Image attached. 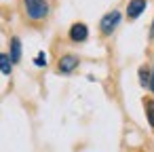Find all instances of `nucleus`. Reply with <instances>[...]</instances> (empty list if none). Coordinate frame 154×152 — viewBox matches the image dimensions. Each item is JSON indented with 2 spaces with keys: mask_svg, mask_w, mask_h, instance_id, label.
Segmentation results:
<instances>
[{
  "mask_svg": "<svg viewBox=\"0 0 154 152\" xmlns=\"http://www.w3.org/2000/svg\"><path fill=\"white\" fill-rule=\"evenodd\" d=\"M26 13L30 19H45L49 15V5L47 0H23Z\"/></svg>",
  "mask_w": 154,
  "mask_h": 152,
  "instance_id": "obj_1",
  "label": "nucleus"
},
{
  "mask_svg": "<svg viewBox=\"0 0 154 152\" xmlns=\"http://www.w3.org/2000/svg\"><path fill=\"white\" fill-rule=\"evenodd\" d=\"M118 23H120V13H118V11H110V13H106V15L101 17L99 28H101L103 34H112Z\"/></svg>",
  "mask_w": 154,
  "mask_h": 152,
  "instance_id": "obj_2",
  "label": "nucleus"
},
{
  "mask_svg": "<svg viewBox=\"0 0 154 152\" xmlns=\"http://www.w3.org/2000/svg\"><path fill=\"white\" fill-rule=\"evenodd\" d=\"M11 59H13V64H19V59H21V40L19 38L11 40Z\"/></svg>",
  "mask_w": 154,
  "mask_h": 152,
  "instance_id": "obj_7",
  "label": "nucleus"
},
{
  "mask_svg": "<svg viewBox=\"0 0 154 152\" xmlns=\"http://www.w3.org/2000/svg\"><path fill=\"white\" fill-rule=\"evenodd\" d=\"M11 68H13V59H11V55L0 53V72H2V74H11Z\"/></svg>",
  "mask_w": 154,
  "mask_h": 152,
  "instance_id": "obj_8",
  "label": "nucleus"
},
{
  "mask_svg": "<svg viewBox=\"0 0 154 152\" xmlns=\"http://www.w3.org/2000/svg\"><path fill=\"white\" fill-rule=\"evenodd\" d=\"M139 82H141V87H146V89H150L154 93V70L139 68Z\"/></svg>",
  "mask_w": 154,
  "mask_h": 152,
  "instance_id": "obj_5",
  "label": "nucleus"
},
{
  "mask_svg": "<svg viewBox=\"0 0 154 152\" xmlns=\"http://www.w3.org/2000/svg\"><path fill=\"white\" fill-rule=\"evenodd\" d=\"M34 64H36V66H40V68H42V66H47V55H45V53H38V55H36V59H34Z\"/></svg>",
  "mask_w": 154,
  "mask_h": 152,
  "instance_id": "obj_10",
  "label": "nucleus"
},
{
  "mask_svg": "<svg viewBox=\"0 0 154 152\" xmlns=\"http://www.w3.org/2000/svg\"><path fill=\"white\" fill-rule=\"evenodd\" d=\"M150 38H154V21H152V28H150Z\"/></svg>",
  "mask_w": 154,
  "mask_h": 152,
  "instance_id": "obj_11",
  "label": "nucleus"
},
{
  "mask_svg": "<svg viewBox=\"0 0 154 152\" xmlns=\"http://www.w3.org/2000/svg\"><path fill=\"white\" fill-rule=\"evenodd\" d=\"M143 9H146V0H131L129 7H127L129 19H137V17L143 13Z\"/></svg>",
  "mask_w": 154,
  "mask_h": 152,
  "instance_id": "obj_6",
  "label": "nucleus"
},
{
  "mask_svg": "<svg viewBox=\"0 0 154 152\" xmlns=\"http://www.w3.org/2000/svg\"><path fill=\"white\" fill-rule=\"evenodd\" d=\"M59 72L61 74H72L76 68H78V57L76 55H63L61 59H59Z\"/></svg>",
  "mask_w": 154,
  "mask_h": 152,
  "instance_id": "obj_3",
  "label": "nucleus"
},
{
  "mask_svg": "<svg viewBox=\"0 0 154 152\" xmlns=\"http://www.w3.org/2000/svg\"><path fill=\"white\" fill-rule=\"evenodd\" d=\"M89 38V28L85 26V23H74L72 28H70V40H74V42H85Z\"/></svg>",
  "mask_w": 154,
  "mask_h": 152,
  "instance_id": "obj_4",
  "label": "nucleus"
},
{
  "mask_svg": "<svg viewBox=\"0 0 154 152\" xmlns=\"http://www.w3.org/2000/svg\"><path fill=\"white\" fill-rule=\"evenodd\" d=\"M146 116H148L150 127L154 129V101H146Z\"/></svg>",
  "mask_w": 154,
  "mask_h": 152,
  "instance_id": "obj_9",
  "label": "nucleus"
}]
</instances>
